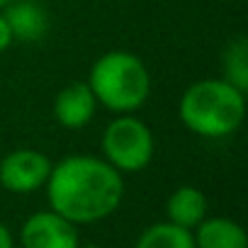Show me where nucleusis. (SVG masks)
Instances as JSON below:
<instances>
[{"label":"nucleus","instance_id":"nucleus-1","mask_svg":"<svg viewBox=\"0 0 248 248\" xmlns=\"http://www.w3.org/2000/svg\"><path fill=\"white\" fill-rule=\"evenodd\" d=\"M44 190L49 209L76 226L95 224L119 209L124 178L102 156L73 154L51 166Z\"/></svg>","mask_w":248,"mask_h":248},{"label":"nucleus","instance_id":"nucleus-2","mask_svg":"<svg viewBox=\"0 0 248 248\" xmlns=\"http://www.w3.org/2000/svg\"><path fill=\"white\" fill-rule=\"evenodd\" d=\"M183 127L202 139H226L246 119V93L224 78H204L178 100Z\"/></svg>","mask_w":248,"mask_h":248},{"label":"nucleus","instance_id":"nucleus-3","mask_svg":"<svg viewBox=\"0 0 248 248\" xmlns=\"http://www.w3.org/2000/svg\"><path fill=\"white\" fill-rule=\"evenodd\" d=\"M105 109L114 114H134L146 105L151 97V73L141 56L114 49L90 66L88 80H85Z\"/></svg>","mask_w":248,"mask_h":248},{"label":"nucleus","instance_id":"nucleus-4","mask_svg":"<svg viewBox=\"0 0 248 248\" xmlns=\"http://www.w3.org/2000/svg\"><path fill=\"white\" fill-rule=\"evenodd\" d=\"M154 134L149 124L134 114H117L102 132V158L124 173H141L154 161Z\"/></svg>","mask_w":248,"mask_h":248},{"label":"nucleus","instance_id":"nucleus-5","mask_svg":"<svg viewBox=\"0 0 248 248\" xmlns=\"http://www.w3.org/2000/svg\"><path fill=\"white\" fill-rule=\"evenodd\" d=\"M51 166V158L39 149H15L0 161V185L15 195H32L46 185Z\"/></svg>","mask_w":248,"mask_h":248},{"label":"nucleus","instance_id":"nucleus-6","mask_svg":"<svg viewBox=\"0 0 248 248\" xmlns=\"http://www.w3.org/2000/svg\"><path fill=\"white\" fill-rule=\"evenodd\" d=\"M20 243L22 248H78V231L54 209H44L25 219Z\"/></svg>","mask_w":248,"mask_h":248},{"label":"nucleus","instance_id":"nucleus-7","mask_svg":"<svg viewBox=\"0 0 248 248\" xmlns=\"http://www.w3.org/2000/svg\"><path fill=\"white\" fill-rule=\"evenodd\" d=\"M97 112V100L85 80L68 83L54 97V117L63 129H83Z\"/></svg>","mask_w":248,"mask_h":248},{"label":"nucleus","instance_id":"nucleus-8","mask_svg":"<svg viewBox=\"0 0 248 248\" xmlns=\"http://www.w3.org/2000/svg\"><path fill=\"white\" fill-rule=\"evenodd\" d=\"M15 42H42L49 32V13L37 0H13L3 10Z\"/></svg>","mask_w":248,"mask_h":248},{"label":"nucleus","instance_id":"nucleus-9","mask_svg":"<svg viewBox=\"0 0 248 248\" xmlns=\"http://www.w3.org/2000/svg\"><path fill=\"white\" fill-rule=\"evenodd\" d=\"M195 248H248L243 226L226 217H204L195 229Z\"/></svg>","mask_w":248,"mask_h":248},{"label":"nucleus","instance_id":"nucleus-10","mask_svg":"<svg viewBox=\"0 0 248 248\" xmlns=\"http://www.w3.org/2000/svg\"><path fill=\"white\" fill-rule=\"evenodd\" d=\"M207 207H209V202L200 187L180 185L166 200V217H168V221L192 231L207 217Z\"/></svg>","mask_w":248,"mask_h":248},{"label":"nucleus","instance_id":"nucleus-11","mask_svg":"<svg viewBox=\"0 0 248 248\" xmlns=\"http://www.w3.org/2000/svg\"><path fill=\"white\" fill-rule=\"evenodd\" d=\"M134 248H195V236L190 229H183L173 221H158L146 226Z\"/></svg>","mask_w":248,"mask_h":248},{"label":"nucleus","instance_id":"nucleus-12","mask_svg":"<svg viewBox=\"0 0 248 248\" xmlns=\"http://www.w3.org/2000/svg\"><path fill=\"white\" fill-rule=\"evenodd\" d=\"M221 73L224 80L236 85L238 90H248V42L243 37H233L221 54Z\"/></svg>","mask_w":248,"mask_h":248},{"label":"nucleus","instance_id":"nucleus-13","mask_svg":"<svg viewBox=\"0 0 248 248\" xmlns=\"http://www.w3.org/2000/svg\"><path fill=\"white\" fill-rule=\"evenodd\" d=\"M13 32H10V25H8V20H5V15H3V10H0V54L3 51H8L10 46H13Z\"/></svg>","mask_w":248,"mask_h":248},{"label":"nucleus","instance_id":"nucleus-14","mask_svg":"<svg viewBox=\"0 0 248 248\" xmlns=\"http://www.w3.org/2000/svg\"><path fill=\"white\" fill-rule=\"evenodd\" d=\"M0 248H15V238H13V231L0 221Z\"/></svg>","mask_w":248,"mask_h":248},{"label":"nucleus","instance_id":"nucleus-15","mask_svg":"<svg viewBox=\"0 0 248 248\" xmlns=\"http://www.w3.org/2000/svg\"><path fill=\"white\" fill-rule=\"evenodd\" d=\"M78 248H102V246H97V243H85V246H80V243H78Z\"/></svg>","mask_w":248,"mask_h":248},{"label":"nucleus","instance_id":"nucleus-16","mask_svg":"<svg viewBox=\"0 0 248 248\" xmlns=\"http://www.w3.org/2000/svg\"><path fill=\"white\" fill-rule=\"evenodd\" d=\"M10 3H13V0H0V10H5Z\"/></svg>","mask_w":248,"mask_h":248}]
</instances>
